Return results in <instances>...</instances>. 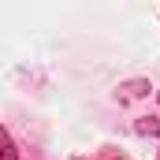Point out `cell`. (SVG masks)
<instances>
[{
	"instance_id": "6da1fadb",
	"label": "cell",
	"mask_w": 160,
	"mask_h": 160,
	"mask_svg": "<svg viewBox=\"0 0 160 160\" xmlns=\"http://www.w3.org/2000/svg\"><path fill=\"white\" fill-rule=\"evenodd\" d=\"M0 157H4V160H19V157H15V145H11V134H8V130H0Z\"/></svg>"
}]
</instances>
